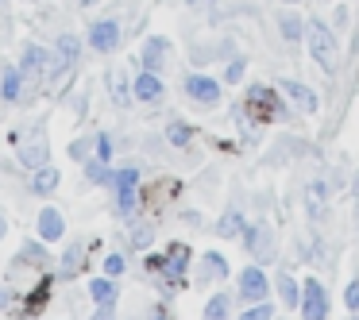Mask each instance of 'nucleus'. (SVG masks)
<instances>
[{
	"instance_id": "obj_1",
	"label": "nucleus",
	"mask_w": 359,
	"mask_h": 320,
	"mask_svg": "<svg viewBox=\"0 0 359 320\" xmlns=\"http://www.w3.org/2000/svg\"><path fill=\"white\" fill-rule=\"evenodd\" d=\"M243 112H251L259 124H274V120L286 116V104L278 101V93H274V89L251 85V89H248V101H243Z\"/></svg>"
},
{
	"instance_id": "obj_2",
	"label": "nucleus",
	"mask_w": 359,
	"mask_h": 320,
	"mask_svg": "<svg viewBox=\"0 0 359 320\" xmlns=\"http://www.w3.org/2000/svg\"><path fill=\"white\" fill-rule=\"evenodd\" d=\"M305 43H309V55L317 66H325L328 74L336 70V35L328 32L320 20H313V24H305Z\"/></svg>"
},
{
	"instance_id": "obj_3",
	"label": "nucleus",
	"mask_w": 359,
	"mask_h": 320,
	"mask_svg": "<svg viewBox=\"0 0 359 320\" xmlns=\"http://www.w3.org/2000/svg\"><path fill=\"white\" fill-rule=\"evenodd\" d=\"M302 320H328V293L317 278L302 281Z\"/></svg>"
},
{
	"instance_id": "obj_4",
	"label": "nucleus",
	"mask_w": 359,
	"mask_h": 320,
	"mask_svg": "<svg viewBox=\"0 0 359 320\" xmlns=\"http://www.w3.org/2000/svg\"><path fill=\"white\" fill-rule=\"evenodd\" d=\"M271 297V281H266L263 266H243L240 270V301L248 305H259Z\"/></svg>"
},
{
	"instance_id": "obj_5",
	"label": "nucleus",
	"mask_w": 359,
	"mask_h": 320,
	"mask_svg": "<svg viewBox=\"0 0 359 320\" xmlns=\"http://www.w3.org/2000/svg\"><path fill=\"white\" fill-rule=\"evenodd\" d=\"M186 270H189V247L186 243H170V247L163 251V278L170 281V286H182L186 281Z\"/></svg>"
},
{
	"instance_id": "obj_6",
	"label": "nucleus",
	"mask_w": 359,
	"mask_h": 320,
	"mask_svg": "<svg viewBox=\"0 0 359 320\" xmlns=\"http://www.w3.org/2000/svg\"><path fill=\"white\" fill-rule=\"evenodd\" d=\"M182 89H186V97L197 104H220V81L209 78V74H189V78L182 81Z\"/></svg>"
},
{
	"instance_id": "obj_7",
	"label": "nucleus",
	"mask_w": 359,
	"mask_h": 320,
	"mask_svg": "<svg viewBox=\"0 0 359 320\" xmlns=\"http://www.w3.org/2000/svg\"><path fill=\"white\" fill-rule=\"evenodd\" d=\"M20 74H24L27 81H39L50 74V58H47V47H39V43H27L24 55H20Z\"/></svg>"
},
{
	"instance_id": "obj_8",
	"label": "nucleus",
	"mask_w": 359,
	"mask_h": 320,
	"mask_svg": "<svg viewBox=\"0 0 359 320\" xmlns=\"http://www.w3.org/2000/svg\"><path fill=\"white\" fill-rule=\"evenodd\" d=\"M89 47H93L97 55H112V50L120 47V24L116 20H97V24L89 27Z\"/></svg>"
},
{
	"instance_id": "obj_9",
	"label": "nucleus",
	"mask_w": 359,
	"mask_h": 320,
	"mask_svg": "<svg viewBox=\"0 0 359 320\" xmlns=\"http://www.w3.org/2000/svg\"><path fill=\"white\" fill-rule=\"evenodd\" d=\"M282 93H286V101L294 104V109L302 112V116H313V112H317V93H313V89L305 85V81L286 78V81H282Z\"/></svg>"
},
{
	"instance_id": "obj_10",
	"label": "nucleus",
	"mask_w": 359,
	"mask_h": 320,
	"mask_svg": "<svg viewBox=\"0 0 359 320\" xmlns=\"http://www.w3.org/2000/svg\"><path fill=\"white\" fill-rule=\"evenodd\" d=\"M20 158H24V166H32V170L47 166V158H50L47 135H43V132H32V135H27V139L20 143Z\"/></svg>"
},
{
	"instance_id": "obj_11",
	"label": "nucleus",
	"mask_w": 359,
	"mask_h": 320,
	"mask_svg": "<svg viewBox=\"0 0 359 320\" xmlns=\"http://www.w3.org/2000/svg\"><path fill=\"white\" fill-rule=\"evenodd\" d=\"M62 235H66V220H62V212H58L55 204L39 209V239H43V243H58Z\"/></svg>"
},
{
	"instance_id": "obj_12",
	"label": "nucleus",
	"mask_w": 359,
	"mask_h": 320,
	"mask_svg": "<svg viewBox=\"0 0 359 320\" xmlns=\"http://www.w3.org/2000/svg\"><path fill=\"white\" fill-rule=\"evenodd\" d=\"M243 243H248V251L259 263H271L274 258V235L266 232V228H248V232H243Z\"/></svg>"
},
{
	"instance_id": "obj_13",
	"label": "nucleus",
	"mask_w": 359,
	"mask_h": 320,
	"mask_svg": "<svg viewBox=\"0 0 359 320\" xmlns=\"http://www.w3.org/2000/svg\"><path fill=\"white\" fill-rule=\"evenodd\" d=\"M132 97H135V101H143V104H155L158 97H163V78L151 74V70H143L140 78L132 81Z\"/></svg>"
},
{
	"instance_id": "obj_14",
	"label": "nucleus",
	"mask_w": 359,
	"mask_h": 320,
	"mask_svg": "<svg viewBox=\"0 0 359 320\" xmlns=\"http://www.w3.org/2000/svg\"><path fill=\"white\" fill-rule=\"evenodd\" d=\"M166 50H170V43L163 39V35H155V39H147L143 43V70H151V74H158L166 66Z\"/></svg>"
},
{
	"instance_id": "obj_15",
	"label": "nucleus",
	"mask_w": 359,
	"mask_h": 320,
	"mask_svg": "<svg viewBox=\"0 0 359 320\" xmlns=\"http://www.w3.org/2000/svg\"><path fill=\"white\" fill-rule=\"evenodd\" d=\"M55 55H58L55 70L58 74L70 70V66L78 62V55H81V39H78V35H62V39H58V47H55Z\"/></svg>"
},
{
	"instance_id": "obj_16",
	"label": "nucleus",
	"mask_w": 359,
	"mask_h": 320,
	"mask_svg": "<svg viewBox=\"0 0 359 320\" xmlns=\"http://www.w3.org/2000/svg\"><path fill=\"white\" fill-rule=\"evenodd\" d=\"M58 181H62V174H58L55 166H39V170L32 174V193L35 197H50L58 189Z\"/></svg>"
},
{
	"instance_id": "obj_17",
	"label": "nucleus",
	"mask_w": 359,
	"mask_h": 320,
	"mask_svg": "<svg viewBox=\"0 0 359 320\" xmlns=\"http://www.w3.org/2000/svg\"><path fill=\"white\" fill-rule=\"evenodd\" d=\"M274 289H278V297H282L286 309L302 305V281H294V274H290V270H282L278 278H274Z\"/></svg>"
},
{
	"instance_id": "obj_18",
	"label": "nucleus",
	"mask_w": 359,
	"mask_h": 320,
	"mask_svg": "<svg viewBox=\"0 0 359 320\" xmlns=\"http://www.w3.org/2000/svg\"><path fill=\"white\" fill-rule=\"evenodd\" d=\"M24 74H20V66H8V70L0 74V101H16L20 93H24Z\"/></svg>"
},
{
	"instance_id": "obj_19",
	"label": "nucleus",
	"mask_w": 359,
	"mask_h": 320,
	"mask_svg": "<svg viewBox=\"0 0 359 320\" xmlns=\"http://www.w3.org/2000/svg\"><path fill=\"white\" fill-rule=\"evenodd\" d=\"M89 297H93L97 305H116V278H93L89 281Z\"/></svg>"
},
{
	"instance_id": "obj_20",
	"label": "nucleus",
	"mask_w": 359,
	"mask_h": 320,
	"mask_svg": "<svg viewBox=\"0 0 359 320\" xmlns=\"http://www.w3.org/2000/svg\"><path fill=\"white\" fill-rule=\"evenodd\" d=\"M278 32H282V39H286V43H297L305 35V20L297 16V12H282V16H278Z\"/></svg>"
},
{
	"instance_id": "obj_21",
	"label": "nucleus",
	"mask_w": 359,
	"mask_h": 320,
	"mask_svg": "<svg viewBox=\"0 0 359 320\" xmlns=\"http://www.w3.org/2000/svg\"><path fill=\"white\" fill-rule=\"evenodd\" d=\"M243 232H248V224H243V212H224L220 216V224H217V235H224V239H232V235H240L243 239Z\"/></svg>"
},
{
	"instance_id": "obj_22",
	"label": "nucleus",
	"mask_w": 359,
	"mask_h": 320,
	"mask_svg": "<svg viewBox=\"0 0 359 320\" xmlns=\"http://www.w3.org/2000/svg\"><path fill=\"white\" fill-rule=\"evenodd\" d=\"M81 255H86V247H81V243H70V247L62 251V266H58V270H62V278H74V274L81 270Z\"/></svg>"
},
{
	"instance_id": "obj_23",
	"label": "nucleus",
	"mask_w": 359,
	"mask_h": 320,
	"mask_svg": "<svg viewBox=\"0 0 359 320\" xmlns=\"http://www.w3.org/2000/svg\"><path fill=\"white\" fill-rule=\"evenodd\" d=\"M228 312H232V297H228V293H212L209 305H205V320H228Z\"/></svg>"
},
{
	"instance_id": "obj_24",
	"label": "nucleus",
	"mask_w": 359,
	"mask_h": 320,
	"mask_svg": "<svg viewBox=\"0 0 359 320\" xmlns=\"http://www.w3.org/2000/svg\"><path fill=\"white\" fill-rule=\"evenodd\" d=\"M325 204H328V186H325V181H313V186H309V216L320 220Z\"/></svg>"
},
{
	"instance_id": "obj_25",
	"label": "nucleus",
	"mask_w": 359,
	"mask_h": 320,
	"mask_svg": "<svg viewBox=\"0 0 359 320\" xmlns=\"http://www.w3.org/2000/svg\"><path fill=\"white\" fill-rule=\"evenodd\" d=\"M86 178L93 181V186H112L109 162H101V158H89V162H86Z\"/></svg>"
},
{
	"instance_id": "obj_26",
	"label": "nucleus",
	"mask_w": 359,
	"mask_h": 320,
	"mask_svg": "<svg viewBox=\"0 0 359 320\" xmlns=\"http://www.w3.org/2000/svg\"><path fill=\"white\" fill-rule=\"evenodd\" d=\"M201 263H205V270H201V278H205V281H209V278H224V274H228L224 255H217V251H209V255H205Z\"/></svg>"
},
{
	"instance_id": "obj_27",
	"label": "nucleus",
	"mask_w": 359,
	"mask_h": 320,
	"mask_svg": "<svg viewBox=\"0 0 359 320\" xmlns=\"http://www.w3.org/2000/svg\"><path fill=\"white\" fill-rule=\"evenodd\" d=\"M109 89H112V101H116V104H128V101H132V85H128V78H124V74H109Z\"/></svg>"
},
{
	"instance_id": "obj_28",
	"label": "nucleus",
	"mask_w": 359,
	"mask_h": 320,
	"mask_svg": "<svg viewBox=\"0 0 359 320\" xmlns=\"http://www.w3.org/2000/svg\"><path fill=\"white\" fill-rule=\"evenodd\" d=\"M166 139H170V147H189V139H194V127L182 124V120H174V124L166 127Z\"/></svg>"
},
{
	"instance_id": "obj_29",
	"label": "nucleus",
	"mask_w": 359,
	"mask_h": 320,
	"mask_svg": "<svg viewBox=\"0 0 359 320\" xmlns=\"http://www.w3.org/2000/svg\"><path fill=\"white\" fill-rule=\"evenodd\" d=\"M135 209H140V193H135V189H116V212L120 216H132Z\"/></svg>"
},
{
	"instance_id": "obj_30",
	"label": "nucleus",
	"mask_w": 359,
	"mask_h": 320,
	"mask_svg": "<svg viewBox=\"0 0 359 320\" xmlns=\"http://www.w3.org/2000/svg\"><path fill=\"white\" fill-rule=\"evenodd\" d=\"M140 186V170L124 166V170H112V189H135Z\"/></svg>"
},
{
	"instance_id": "obj_31",
	"label": "nucleus",
	"mask_w": 359,
	"mask_h": 320,
	"mask_svg": "<svg viewBox=\"0 0 359 320\" xmlns=\"http://www.w3.org/2000/svg\"><path fill=\"white\" fill-rule=\"evenodd\" d=\"M24 263H35V266H47V251H43L39 243H27V247L20 251L16 266H24Z\"/></svg>"
},
{
	"instance_id": "obj_32",
	"label": "nucleus",
	"mask_w": 359,
	"mask_h": 320,
	"mask_svg": "<svg viewBox=\"0 0 359 320\" xmlns=\"http://www.w3.org/2000/svg\"><path fill=\"white\" fill-rule=\"evenodd\" d=\"M240 320H274V309H271V301H259V305H251V309L243 312Z\"/></svg>"
},
{
	"instance_id": "obj_33",
	"label": "nucleus",
	"mask_w": 359,
	"mask_h": 320,
	"mask_svg": "<svg viewBox=\"0 0 359 320\" xmlns=\"http://www.w3.org/2000/svg\"><path fill=\"white\" fill-rule=\"evenodd\" d=\"M128 270V263H124V255H120V251H112L109 258H104V274H109V278H120V274Z\"/></svg>"
},
{
	"instance_id": "obj_34",
	"label": "nucleus",
	"mask_w": 359,
	"mask_h": 320,
	"mask_svg": "<svg viewBox=\"0 0 359 320\" xmlns=\"http://www.w3.org/2000/svg\"><path fill=\"white\" fill-rule=\"evenodd\" d=\"M344 305H348V312H359V281H348V289H344Z\"/></svg>"
},
{
	"instance_id": "obj_35",
	"label": "nucleus",
	"mask_w": 359,
	"mask_h": 320,
	"mask_svg": "<svg viewBox=\"0 0 359 320\" xmlns=\"http://www.w3.org/2000/svg\"><path fill=\"white\" fill-rule=\"evenodd\" d=\"M97 158H101V162H109V158H112V139H109V135H97Z\"/></svg>"
},
{
	"instance_id": "obj_36",
	"label": "nucleus",
	"mask_w": 359,
	"mask_h": 320,
	"mask_svg": "<svg viewBox=\"0 0 359 320\" xmlns=\"http://www.w3.org/2000/svg\"><path fill=\"white\" fill-rule=\"evenodd\" d=\"M240 78H243V58H232V62H228V70H224V81H232V85H236Z\"/></svg>"
},
{
	"instance_id": "obj_37",
	"label": "nucleus",
	"mask_w": 359,
	"mask_h": 320,
	"mask_svg": "<svg viewBox=\"0 0 359 320\" xmlns=\"http://www.w3.org/2000/svg\"><path fill=\"white\" fill-rule=\"evenodd\" d=\"M147 243H151V228L140 224V228L132 232V247H147Z\"/></svg>"
},
{
	"instance_id": "obj_38",
	"label": "nucleus",
	"mask_w": 359,
	"mask_h": 320,
	"mask_svg": "<svg viewBox=\"0 0 359 320\" xmlns=\"http://www.w3.org/2000/svg\"><path fill=\"white\" fill-rule=\"evenodd\" d=\"M89 320H116V312H112V305H97V312Z\"/></svg>"
},
{
	"instance_id": "obj_39",
	"label": "nucleus",
	"mask_w": 359,
	"mask_h": 320,
	"mask_svg": "<svg viewBox=\"0 0 359 320\" xmlns=\"http://www.w3.org/2000/svg\"><path fill=\"white\" fill-rule=\"evenodd\" d=\"M151 320H174V316H170V312H166V305H158V309L151 312Z\"/></svg>"
},
{
	"instance_id": "obj_40",
	"label": "nucleus",
	"mask_w": 359,
	"mask_h": 320,
	"mask_svg": "<svg viewBox=\"0 0 359 320\" xmlns=\"http://www.w3.org/2000/svg\"><path fill=\"white\" fill-rule=\"evenodd\" d=\"M8 301H12V293L4 286H0V309H8Z\"/></svg>"
},
{
	"instance_id": "obj_41",
	"label": "nucleus",
	"mask_w": 359,
	"mask_h": 320,
	"mask_svg": "<svg viewBox=\"0 0 359 320\" xmlns=\"http://www.w3.org/2000/svg\"><path fill=\"white\" fill-rule=\"evenodd\" d=\"M4 232H8V224H4V216H0V239H4Z\"/></svg>"
},
{
	"instance_id": "obj_42",
	"label": "nucleus",
	"mask_w": 359,
	"mask_h": 320,
	"mask_svg": "<svg viewBox=\"0 0 359 320\" xmlns=\"http://www.w3.org/2000/svg\"><path fill=\"white\" fill-rule=\"evenodd\" d=\"M189 4H209V0H189Z\"/></svg>"
},
{
	"instance_id": "obj_43",
	"label": "nucleus",
	"mask_w": 359,
	"mask_h": 320,
	"mask_svg": "<svg viewBox=\"0 0 359 320\" xmlns=\"http://www.w3.org/2000/svg\"><path fill=\"white\" fill-rule=\"evenodd\" d=\"M348 320H359V312H351V316H348Z\"/></svg>"
},
{
	"instance_id": "obj_44",
	"label": "nucleus",
	"mask_w": 359,
	"mask_h": 320,
	"mask_svg": "<svg viewBox=\"0 0 359 320\" xmlns=\"http://www.w3.org/2000/svg\"><path fill=\"white\" fill-rule=\"evenodd\" d=\"M282 4H297V0H282Z\"/></svg>"
},
{
	"instance_id": "obj_45",
	"label": "nucleus",
	"mask_w": 359,
	"mask_h": 320,
	"mask_svg": "<svg viewBox=\"0 0 359 320\" xmlns=\"http://www.w3.org/2000/svg\"><path fill=\"white\" fill-rule=\"evenodd\" d=\"M78 4H89V0H78Z\"/></svg>"
}]
</instances>
